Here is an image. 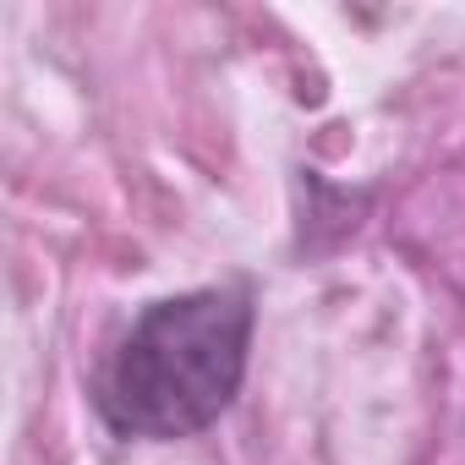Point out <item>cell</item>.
<instances>
[{"mask_svg": "<svg viewBox=\"0 0 465 465\" xmlns=\"http://www.w3.org/2000/svg\"><path fill=\"white\" fill-rule=\"evenodd\" d=\"M247 285H203L153 302L99 372L94 405L115 438H192L230 411L247 378Z\"/></svg>", "mask_w": 465, "mask_h": 465, "instance_id": "6da1fadb", "label": "cell"}]
</instances>
